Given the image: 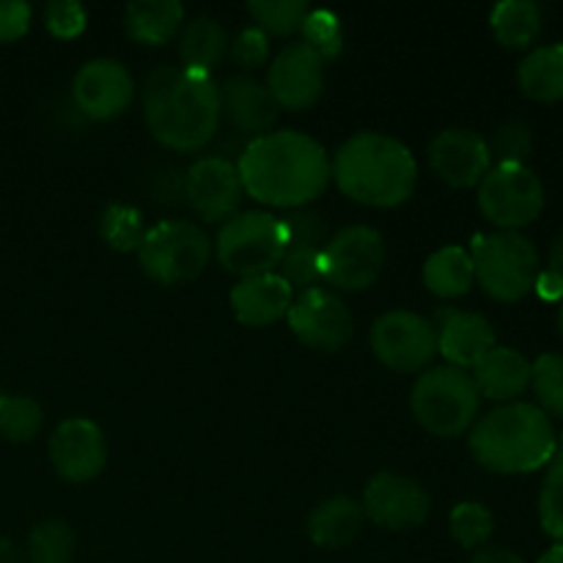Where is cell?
<instances>
[{"label": "cell", "instance_id": "5b68a950", "mask_svg": "<svg viewBox=\"0 0 563 563\" xmlns=\"http://www.w3.org/2000/svg\"><path fill=\"white\" fill-rule=\"evenodd\" d=\"M482 396L465 368L429 366L418 374L410 394L412 418L434 438H460L476 423Z\"/></svg>", "mask_w": 563, "mask_h": 563}, {"label": "cell", "instance_id": "bcb514c9", "mask_svg": "<svg viewBox=\"0 0 563 563\" xmlns=\"http://www.w3.org/2000/svg\"><path fill=\"white\" fill-rule=\"evenodd\" d=\"M0 563H22L20 548L5 537H0Z\"/></svg>", "mask_w": 563, "mask_h": 563}, {"label": "cell", "instance_id": "f6af8a7d", "mask_svg": "<svg viewBox=\"0 0 563 563\" xmlns=\"http://www.w3.org/2000/svg\"><path fill=\"white\" fill-rule=\"evenodd\" d=\"M548 269L550 273L561 275L563 278V231L559 236L553 240V245H550V253H548Z\"/></svg>", "mask_w": 563, "mask_h": 563}, {"label": "cell", "instance_id": "b9f144b4", "mask_svg": "<svg viewBox=\"0 0 563 563\" xmlns=\"http://www.w3.org/2000/svg\"><path fill=\"white\" fill-rule=\"evenodd\" d=\"M31 5L22 0H0V44L16 42L31 27Z\"/></svg>", "mask_w": 563, "mask_h": 563}, {"label": "cell", "instance_id": "d4e9b609", "mask_svg": "<svg viewBox=\"0 0 563 563\" xmlns=\"http://www.w3.org/2000/svg\"><path fill=\"white\" fill-rule=\"evenodd\" d=\"M231 38L214 16H192L181 25L179 58L185 69L212 75L229 58Z\"/></svg>", "mask_w": 563, "mask_h": 563}, {"label": "cell", "instance_id": "f35d334b", "mask_svg": "<svg viewBox=\"0 0 563 563\" xmlns=\"http://www.w3.org/2000/svg\"><path fill=\"white\" fill-rule=\"evenodd\" d=\"M44 25L55 38H77L86 31L88 11L77 0H53L44 5Z\"/></svg>", "mask_w": 563, "mask_h": 563}, {"label": "cell", "instance_id": "3957f363", "mask_svg": "<svg viewBox=\"0 0 563 563\" xmlns=\"http://www.w3.org/2000/svg\"><path fill=\"white\" fill-rule=\"evenodd\" d=\"M330 179L355 203L394 209L416 192L418 163L410 148L385 132H357L330 159Z\"/></svg>", "mask_w": 563, "mask_h": 563}, {"label": "cell", "instance_id": "30bf717a", "mask_svg": "<svg viewBox=\"0 0 563 563\" xmlns=\"http://www.w3.org/2000/svg\"><path fill=\"white\" fill-rule=\"evenodd\" d=\"M368 344L385 368L399 374L427 372L429 363L438 355V333H434L432 319L405 311V308L374 319Z\"/></svg>", "mask_w": 563, "mask_h": 563}, {"label": "cell", "instance_id": "484cf974", "mask_svg": "<svg viewBox=\"0 0 563 563\" xmlns=\"http://www.w3.org/2000/svg\"><path fill=\"white\" fill-rule=\"evenodd\" d=\"M517 82L533 102H563V44H544L528 53L517 69Z\"/></svg>", "mask_w": 563, "mask_h": 563}, {"label": "cell", "instance_id": "74e56055", "mask_svg": "<svg viewBox=\"0 0 563 563\" xmlns=\"http://www.w3.org/2000/svg\"><path fill=\"white\" fill-rule=\"evenodd\" d=\"M487 143L498 163L528 165V157L533 154V132L526 121H504Z\"/></svg>", "mask_w": 563, "mask_h": 563}, {"label": "cell", "instance_id": "277c9868", "mask_svg": "<svg viewBox=\"0 0 563 563\" xmlns=\"http://www.w3.org/2000/svg\"><path fill=\"white\" fill-rule=\"evenodd\" d=\"M471 454L484 471L500 476H522L548 467L553 460L555 438L553 421L528 401L495 407L471 427Z\"/></svg>", "mask_w": 563, "mask_h": 563}, {"label": "cell", "instance_id": "83f0119b", "mask_svg": "<svg viewBox=\"0 0 563 563\" xmlns=\"http://www.w3.org/2000/svg\"><path fill=\"white\" fill-rule=\"evenodd\" d=\"M489 27L506 49H528L542 33V9L533 0H504L489 14Z\"/></svg>", "mask_w": 563, "mask_h": 563}, {"label": "cell", "instance_id": "1f68e13d", "mask_svg": "<svg viewBox=\"0 0 563 563\" xmlns=\"http://www.w3.org/2000/svg\"><path fill=\"white\" fill-rule=\"evenodd\" d=\"M539 520L544 533L563 544V438H559L553 460L548 462L542 493H539Z\"/></svg>", "mask_w": 563, "mask_h": 563}, {"label": "cell", "instance_id": "7c38bea8", "mask_svg": "<svg viewBox=\"0 0 563 563\" xmlns=\"http://www.w3.org/2000/svg\"><path fill=\"white\" fill-rule=\"evenodd\" d=\"M286 322L302 346L324 355L344 350L355 335V317L346 302L322 286L300 291L286 313Z\"/></svg>", "mask_w": 563, "mask_h": 563}, {"label": "cell", "instance_id": "2e32d148", "mask_svg": "<svg viewBox=\"0 0 563 563\" xmlns=\"http://www.w3.org/2000/svg\"><path fill=\"white\" fill-rule=\"evenodd\" d=\"M278 108L308 110L324 91V58L306 42H291L280 49L267 69V82Z\"/></svg>", "mask_w": 563, "mask_h": 563}, {"label": "cell", "instance_id": "9a60e30c", "mask_svg": "<svg viewBox=\"0 0 563 563\" xmlns=\"http://www.w3.org/2000/svg\"><path fill=\"white\" fill-rule=\"evenodd\" d=\"M429 168L440 181L456 190L478 187V181L493 168V152L487 137L467 126H449L438 132L427 148Z\"/></svg>", "mask_w": 563, "mask_h": 563}, {"label": "cell", "instance_id": "7402d4cb", "mask_svg": "<svg viewBox=\"0 0 563 563\" xmlns=\"http://www.w3.org/2000/svg\"><path fill=\"white\" fill-rule=\"evenodd\" d=\"M473 383L478 396L498 405H511L531 388V361L520 350L495 344L482 361L473 366Z\"/></svg>", "mask_w": 563, "mask_h": 563}, {"label": "cell", "instance_id": "60d3db41", "mask_svg": "<svg viewBox=\"0 0 563 563\" xmlns=\"http://www.w3.org/2000/svg\"><path fill=\"white\" fill-rule=\"evenodd\" d=\"M229 58L245 71L258 69V66L267 64L269 58V36L264 31H258L256 25L245 27V31L236 33V38L231 42Z\"/></svg>", "mask_w": 563, "mask_h": 563}, {"label": "cell", "instance_id": "9c48e42d", "mask_svg": "<svg viewBox=\"0 0 563 563\" xmlns=\"http://www.w3.org/2000/svg\"><path fill=\"white\" fill-rule=\"evenodd\" d=\"M478 209L500 231L526 229L544 209L542 179L528 165L495 163L478 181Z\"/></svg>", "mask_w": 563, "mask_h": 563}, {"label": "cell", "instance_id": "44dd1931", "mask_svg": "<svg viewBox=\"0 0 563 563\" xmlns=\"http://www.w3.org/2000/svg\"><path fill=\"white\" fill-rule=\"evenodd\" d=\"M229 302L240 324H245V328H269V324L286 319L291 302H295V289L278 273H264L236 280Z\"/></svg>", "mask_w": 563, "mask_h": 563}, {"label": "cell", "instance_id": "ac0fdd59", "mask_svg": "<svg viewBox=\"0 0 563 563\" xmlns=\"http://www.w3.org/2000/svg\"><path fill=\"white\" fill-rule=\"evenodd\" d=\"M240 170L225 157H201L185 176V198L207 223L234 218L242 201Z\"/></svg>", "mask_w": 563, "mask_h": 563}, {"label": "cell", "instance_id": "f1b7e54d", "mask_svg": "<svg viewBox=\"0 0 563 563\" xmlns=\"http://www.w3.org/2000/svg\"><path fill=\"white\" fill-rule=\"evenodd\" d=\"M27 563H75L77 537L66 520H42L31 528L25 544Z\"/></svg>", "mask_w": 563, "mask_h": 563}, {"label": "cell", "instance_id": "d6986e66", "mask_svg": "<svg viewBox=\"0 0 563 563\" xmlns=\"http://www.w3.org/2000/svg\"><path fill=\"white\" fill-rule=\"evenodd\" d=\"M438 355L454 368H473L495 346V328L484 313L443 306L434 313Z\"/></svg>", "mask_w": 563, "mask_h": 563}, {"label": "cell", "instance_id": "f546056e", "mask_svg": "<svg viewBox=\"0 0 563 563\" xmlns=\"http://www.w3.org/2000/svg\"><path fill=\"white\" fill-rule=\"evenodd\" d=\"M44 427V410L22 394H0V434L9 443H31Z\"/></svg>", "mask_w": 563, "mask_h": 563}, {"label": "cell", "instance_id": "5bb4252c", "mask_svg": "<svg viewBox=\"0 0 563 563\" xmlns=\"http://www.w3.org/2000/svg\"><path fill=\"white\" fill-rule=\"evenodd\" d=\"M71 99L86 119H119L135 99V80L121 60L91 58L71 80Z\"/></svg>", "mask_w": 563, "mask_h": 563}, {"label": "cell", "instance_id": "e0dca14e", "mask_svg": "<svg viewBox=\"0 0 563 563\" xmlns=\"http://www.w3.org/2000/svg\"><path fill=\"white\" fill-rule=\"evenodd\" d=\"M53 471L69 484L93 482L108 465V440L91 418H69L58 423L47 445Z\"/></svg>", "mask_w": 563, "mask_h": 563}, {"label": "cell", "instance_id": "8d00e7d4", "mask_svg": "<svg viewBox=\"0 0 563 563\" xmlns=\"http://www.w3.org/2000/svg\"><path fill=\"white\" fill-rule=\"evenodd\" d=\"M275 273L291 286V289H313L322 280V247H286Z\"/></svg>", "mask_w": 563, "mask_h": 563}, {"label": "cell", "instance_id": "c3c4849f", "mask_svg": "<svg viewBox=\"0 0 563 563\" xmlns=\"http://www.w3.org/2000/svg\"><path fill=\"white\" fill-rule=\"evenodd\" d=\"M559 330H561V335H563V306H561V311H559Z\"/></svg>", "mask_w": 563, "mask_h": 563}, {"label": "cell", "instance_id": "7dc6e473", "mask_svg": "<svg viewBox=\"0 0 563 563\" xmlns=\"http://www.w3.org/2000/svg\"><path fill=\"white\" fill-rule=\"evenodd\" d=\"M539 563H563V544H553V548L539 559Z\"/></svg>", "mask_w": 563, "mask_h": 563}, {"label": "cell", "instance_id": "8fae6325", "mask_svg": "<svg viewBox=\"0 0 563 563\" xmlns=\"http://www.w3.org/2000/svg\"><path fill=\"white\" fill-rule=\"evenodd\" d=\"M385 267V240L372 225H350L322 247V280L341 291L372 289Z\"/></svg>", "mask_w": 563, "mask_h": 563}, {"label": "cell", "instance_id": "cb8c5ba5", "mask_svg": "<svg viewBox=\"0 0 563 563\" xmlns=\"http://www.w3.org/2000/svg\"><path fill=\"white\" fill-rule=\"evenodd\" d=\"M185 25V5L179 0H135L124 11L126 36L146 47H163Z\"/></svg>", "mask_w": 563, "mask_h": 563}, {"label": "cell", "instance_id": "4316f807", "mask_svg": "<svg viewBox=\"0 0 563 563\" xmlns=\"http://www.w3.org/2000/svg\"><path fill=\"white\" fill-rule=\"evenodd\" d=\"M423 284L440 300L465 297L476 284L471 251L460 245H445L434 251L423 264Z\"/></svg>", "mask_w": 563, "mask_h": 563}, {"label": "cell", "instance_id": "d590c367", "mask_svg": "<svg viewBox=\"0 0 563 563\" xmlns=\"http://www.w3.org/2000/svg\"><path fill=\"white\" fill-rule=\"evenodd\" d=\"M302 42L311 49H317L324 60L339 58L344 49V25L333 11L313 9L308 11L306 22H302Z\"/></svg>", "mask_w": 563, "mask_h": 563}, {"label": "cell", "instance_id": "8992f818", "mask_svg": "<svg viewBox=\"0 0 563 563\" xmlns=\"http://www.w3.org/2000/svg\"><path fill=\"white\" fill-rule=\"evenodd\" d=\"M473 273L484 295L498 302H520L537 286L539 253L520 231L478 234L471 245Z\"/></svg>", "mask_w": 563, "mask_h": 563}, {"label": "cell", "instance_id": "836d02e7", "mask_svg": "<svg viewBox=\"0 0 563 563\" xmlns=\"http://www.w3.org/2000/svg\"><path fill=\"white\" fill-rule=\"evenodd\" d=\"M531 388L544 416L563 421V355L548 352L531 363Z\"/></svg>", "mask_w": 563, "mask_h": 563}, {"label": "cell", "instance_id": "ffe728a7", "mask_svg": "<svg viewBox=\"0 0 563 563\" xmlns=\"http://www.w3.org/2000/svg\"><path fill=\"white\" fill-rule=\"evenodd\" d=\"M278 113V102L256 77L234 75L220 86V115L242 135L262 137L273 132Z\"/></svg>", "mask_w": 563, "mask_h": 563}, {"label": "cell", "instance_id": "ab89813d", "mask_svg": "<svg viewBox=\"0 0 563 563\" xmlns=\"http://www.w3.org/2000/svg\"><path fill=\"white\" fill-rule=\"evenodd\" d=\"M284 220L286 234H289V245L295 247H324L328 242V223L319 212L311 209H295Z\"/></svg>", "mask_w": 563, "mask_h": 563}, {"label": "cell", "instance_id": "e575fe53", "mask_svg": "<svg viewBox=\"0 0 563 563\" xmlns=\"http://www.w3.org/2000/svg\"><path fill=\"white\" fill-rule=\"evenodd\" d=\"M451 539L465 550H482L489 542L495 531V517L487 506L476 504V500H465V504L454 506L449 517Z\"/></svg>", "mask_w": 563, "mask_h": 563}, {"label": "cell", "instance_id": "7a4b0ae2", "mask_svg": "<svg viewBox=\"0 0 563 563\" xmlns=\"http://www.w3.org/2000/svg\"><path fill=\"white\" fill-rule=\"evenodd\" d=\"M143 119L157 143L198 152L220 126V86L212 75L185 66H157L143 82Z\"/></svg>", "mask_w": 563, "mask_h": 563}, {"label": "cell", "instance_id": "ee69618b", "mask_svg": "<svg viewBox=\"0 0 563 563\" xmlns=\"http://www.w3.org/2000/svg\"><path fill=\"white\" fill-rule=\"evenodd\" d=\"M471 563H526V561L506 548H482L476 555H473Z\"/></svg>", "mask_w": 563, "mask_h": 563}, {"label": "cell", "instance_id": "ba28073f", "mask_svg": "<svg viewBox=\"0 0 563 563\" xmlns=\"http://www.w3.org/2000/svg\"><path fill=\"white\" fill-rule=\"evenodd\" d=\"M289 247L284 220L269 212H236L218 231L214 253L225 273L236 278L275 273Z\"/></svg>", "mask_w": 563, "mask_h": 563}, {"label": "cell", "instance_id": "52a82bcc", "mask_svg": "<svg viewBox=\"0 0 563 563\" xmlns=\"http://www.w3.org/2000/svg\"><path fill=\"white\" fill-rule=\"evenodd\" d=\"M212 240L190 220H159L146 229L137 264L143 275L159 286H181L196 280L212 262Z\"/></svg>", "mask_w": 563, "mask_h": 563}, {"label": "cell", "instance_id": "4fadbf2b", "mask_svg": "<svg viewBox=\"0 0 563 563\" xmlns=\"http://www.w3.org/2000/svg\"><path fill=\"white\" fill-rule=\"evenodd\" d=\"M366 520H372L385 531H412L423 526L429 517V493L410 476L383 471L366 484V493L361 500Z\"/></svg>", "mask_w": 563, "mask_h": 563}, {"label": "cell", "instance_id": "d6a6232c", "mask_svg": "<svg viewBox=\"0 0 563 563\" xmlns=\"http://www.w3.org/2000/svg\"><path fill=\"white\" fill-rule=\"evenodd\" d=\"M99 234L108 242L113 251H137L146 236V225H143V214L135 207H124V203H110L99 218Z\"/></svg>", "mask_w": 563, "mask_h": 563}, {"label": "cell", "instance_id": "4dcf8cb0", "mask_svg": "<svg viewBox=\"0 0 563 563\" xmlns=\"http://www.w3.org/2000/svg\"><path fill=\"white\" fill-rule=\"evenodd\" d=\"M306 0H251L247 14L253 25L264 31L267 36H291L302 27L308 16Z\"/></svg>", "mask_w": 563, "mask_h": 563}, {"label": "cell", "instance_id": "7bdbcfd3", "mask_svg": "<svg viewBox=\"0 0 563 563\" xmlns=\"http://www.w3.org/2000/svg\"><path fill=\"white\" fill-rule=\"evenodd\" d=\"M533 289H537L539 297H544V300H561V297H563V278H561V275L550 273V269H544V273H539L537 286H533Z\"/></svg>", "mask_w": 563, "mask_h": 563}, {"label": "cell", "instance_id": "603a6c76", "mask_svg": "<svg viewBox=\"0 0 563 563\" xmlns=\"http://www.w3.org/2000/svg\"><path fill=\"white\" fill-rule=\"evenodd\" d=\"M363 526H366V511H363L361 500L335 495V498L322 500L311 511L306 531L317 548L341 550L355 542Z\"/></svg>", "mask_w": 563, "mask_h": 563}, {"label": "cell", "instance_id": "6da1fadb", "mask_svg": "<svg viewBox=\"0 0 563 563\" xmlns=\"http://www.w3.org/2000/svg\"><path fill=\"white\" fill-rule=\"evenodd\" d=\"M242 190L258 203L306 209L330 185V157L317 137L297 130H273L253 137L240 154Z\"/></svg>", "mask_w": 563, "mask_h": 563}]
</instances>
